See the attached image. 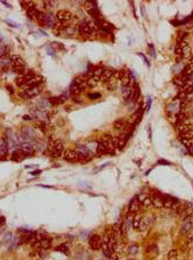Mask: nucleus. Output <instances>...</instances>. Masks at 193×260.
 Listing matches in <instances>:
<instances>
[{
  "instance_id": "f257e3e1",
  "label": "nucleus",
  "mask_w": 193,
  "mask_h": 260,
  "mask_svg": "<svg viewBox=\"0 0 193 260\" xmlns=\"http://www.w3.org/2000/svg\"><path fill=\"white\" fill-rule=\"evenodd\" d=\"M64 152V146L63 142L59 139H53L49 142V147H48V153L50 156L53 158H59Z\"/></svg>"
},
{
  "instance_id": "f03ea898",
  "label": "nucleus",
  "mask_w": 193,
  "mask_h": 260,
  "mask_svg": "<svg viewBox=\"0 0 193 260\" xmlns=\"http://www.w3.org/2000/svg\"><path fill=\"white\" fill-rule=\"evenodd\" d=\"M63 158H64L65 161H69V162H77V161H80V160H85L86 158L79 153L78 151H73V149H64L63 152Z\"/></svg>"
},
{
  "instance_id": "7ed1b4c3",
  "label": "nucleus",
  "mask_w": 193,
  "mask_h": 260,
  "mask_svg": "<svg viewBox=\"0 0 193 260\" xmlns=\"http://www.w3.org/2000/svg\"><path fill=\"white\" fill-rule=\"evenodd\" d=\"M34 77H36V75L33 72V71H28V72H24L23 75H19V76L15 78V83L19 87H23L29 81H32Z\"/></svg>"
},
{
  "instance_id": "20e7f679",
  "label": "nucleus",
  "mask_w": 193,
  "mask_h": 260,
  "mask_svg": "<svg viewBox=\"0 0 193 260\" xmlns=\"http://www.w3.org/2000/svg\"><path fill=\"white\" fill-rule=\"evenodd\" d=\"M78 32H79L80 35H83V36H85V37H92V36L96 35V31L90 26L88 22H83V23H80L79 27H78Z\"/></svg>"
},
{
  "instance_id": "39448f33",
  "label": "nucleus",
  "mask_w": 193,
  "mask_h": 260,
  "mask_svg": "<svg viewBox=\"0 0 193 260\" xmlns=\"http://www.w3.org/2000/svg\"><path fill=\"white\" fill-rule=\"evenodd\" d=\"M41 92V87H33V89H29V90H22L21 92L19 93V97L23 98V99H30V98H34L36 96H39Z\"/></svg>"
},
{
  "instance_id": "423d86ee",
  "label": "nucleus",
  "mask_w": 193,
  "mask_h": 260,
  "mask_svg": "<svg viewBox=\"0 0 193 260\" xmlns=\"http://www.w3.org/2000/svg\"><path fill=\"white\" fill-rule=\"evenodd\" d=\"M88 245H90V247L93 251H98V250L101 249V246H102V239L98 235H93L88 239Z\"/></svg>"
},
{
  "instance_id": "0eeeda50",
  "label": "nucleus",
  "mask_w": 193,
  "mask_h": 260,
  "mask_svg": "<svg viewBox=\"0 0 193 260\" xmlns=\"http://www.w3.org/2000/svg\"><path fill=\"white\" fill-rule=\"evenodd\" d=\"M56 19L58 22H63L65 23L66 21H70L72 19V13L66 10H61L56 13Z\"/></svg>"
},
{
  "instance_id": "6e6552de",
  "label": "nucleus",
  "mask_w": 193,
  "mask_h": 260,
  "mask_svg": "<svg viewBox=\"0 0 193 260\" xmlns=\"http://www.w3.org/2000/svg\"><path fill=\"white\" fill-rule=\"evenodd\" d=\"M142 114H143V108H137V110H136V111H135V112L129 117L127 124L131 125V126H135L137 123H140V120H141V118H142Z\"/></svg>"
},
{
  "instance_id": "1a4fd4ad",
  "label": "nucleus",
  "mask_w": 193,
  "mask_h": 260,
  "mask_svg": "<svg viewBox=\"0 0 193 260\" xmlns=\"http://www.w3.org/2000/svg\"><path fill=\"white\" fill-rule=\"evenodd\" d=\"M57 25V19L54 18V15L51 13H45L44 14V26H47L48 28H53L54 29Z\"/></svg>"
},
{
  "instance_id": "9d476101",
  "label": "nucleus",
  "mask_w": 193,
  "mask_h": 260,
  "mask_svg": "<svg viewBox=\"0 0 193 260\" xmlns=\"http://www.w3.org/2000/svg\"><path fill=\"white\" fill-rule=\"evenodd\" d=\"M87 79H88V78H87V75H79V76H77L75 79H73L72 83L77 84L78 87L84 91L86 87H87Z\"/></svg>"
},
{
  "instance_id": "9b49d317",
  "label": "nucleus",
  "mask_w": 193,
  "mask_h": 260,
  "mask_svg": "<svg viewBox=\"0 0 193 260\" xmlns=\"http://www.w3.org/2000/svg\"><path fill=\"white\" fill-rule=\"evenodd\" d=\"M114 75H115V70H114L113 68H106V69L104 70L101 77H100V79H101L102 82H106V83H107L109 79H112V78L114 77Z\"/></svg>"
},
{
  "instance_id": "f8f14e48",
  "label": "nucleus",
  "mask_w": 193,
  "mask_h": 260,
  "mask_svg": "<svg viewBox=\"0 0 193 260\" xmlns=\"http://www.w3.org/2000/svg\"><path fill=\"white\" fill-rule=\"evenodd\" d=\"M192 226H193V219L191 217H189V218H186V219L183 222L180 232H182L183 235H186L187 232H190V231L192 230Z\"/></svg>"
},
{
  "instance_id": "ddd939ff",
  "label": "nucleus",
  "mask_w": 193,
  "mask_h": 260,
  "mask_svg": "<svg viewBox=\"0 0 193 260\" xmlns=\"http://www.w3.org/2000/svg\"><path fill=\"white\" fill-rule=\"evenodd\" d=\"M130 135H131V132H128L126 135H122V137L119 138L118 142H117V148H118L119 151H123V148L127 145V141L130 138Z\"/></svg>"
},
{
  "instance_id": "4468645a",
  "label": "nucleus",
  "mask_w": 193,
  "mask_h": 260,
  "mask_svg": "<svg viewBox=\"0 0 193 260\" xmlns=\"http://www.w3.org/2000/svg\"><path fill=\"white\" fill-rule=\"evenodd\" d=\"M140 205H141V204H140L137 197H134V198L130 201V203H129V205H128V212L131 214V215H134L135 212H137L140 210Z\"/></svg>"
},
{
  "instance_id": "2eb2a0df",
  "label": "nucleus",
  "mask_w": 193,
  "mask_h": 260,
  "mask_svg": "<svg viewBox=\"0 0 193 260\" xmlns=\"http://www.w3.org/2000/svg\"><path fill=\"white\" fill-rule=\"evenodd\" d=\"M137 199H139L140 204L141 205H143L144 208H148V206L151 205V198L149 195H147V194H140L137 196Z\"/></svg>"
},
{
  "instance_id": "dca6fc26",
  "label": "nucleus",
  "mask_w": 193,
  "mask_h": 260,
  "mask_svg": "<svg viewBox=\"0 0 193 260\" xmlns=\"http://www.w3.org/2000/svg\"><path fill=\"white\" fill-rule=\"evenodd\" d=\"M40 14H41V12L39 11L37 8H32V10H28L27 11V15H28V18L30 19V20H39V16H40Z\"/></svg>"
},
{
  "instance_id": "f3484780",
  "label": "nucleus",
  "mask_w": 193,
  "mask_h": 260,
  "mask_svg": "<svg viewBox=\"0 0 193 260\" xmlns=\"http://www.w3.org/2000/svg\"><path fill=\"white\" fill-rule=\"evenodd\" d=\"M21 151L24 154H32L34 152V145L32 142H24L21 145Z\"/></svg>"
},
{
  "instance_id": "a211bd4d",
  "label": "nucleus",
  "mask_w": 193,
  "mask_h": 260,
  "mask_svg": "<svg viewBox=\"0 0 193 260\" xmlns=\"http://www.w3.org/2000/svg\"><path fill=\"white\" fill-rule=\"evenodd\" d=\"M192 76H193V65L189 64L184 70H183V77H184L186 81H189Z\"/></svg>"
},
{
  "instance_id": "6ab92c4d",
  "label": "nucleus",
  "mask_w": 193,
  "mask_h": 260,
  "mask_svg": "<svg viewBox=\"0 0 193 260\" xmlns=\"http://www.w3.org/2000/svg\"><path fill=\"white\" fill-rule=\"evenodd\" d=\"M126 125H127V120L118 119V120H115V121H114V124H113V127H114V130L121 131V130H123V129L126 127Z\"/></svg>"
},
{
  "instance_id": "aec40b11",
  "label": "nucleus",
  "mask_w": 193,
  "mask_h": 260,
  "mask_svg": "<svg viewBox=\"0 0 193 260\" xmlns=\"http://www.w3.org/2000/svg\"><path fill=\"white\" fill-rule=\"evenodd\" d=\"M187 82H189V81H186L183 76H178V77H174V78H173V83H174V85H177V87H184Z\"/></svg>"
},
{
  "instance_id": "412c9836",
  "label": "nucleus",
  "mask_w": 193,
  "mask_h": 260,
  "mask_svg": "<svg viewBox=\"0 0 193 260\" xmlns=\"http://www.w3.org/2000/svg\"><path fill=\"white\" fill-rule=\"evenodd\" d=\"M174 120H176L177 123L184 124V123L187 121V114H186L185 112H178V113L176 114V117H174Z\"/></svg>"
},
{
  "instance_id": "4be33fe9",
  "label": "nucleus",
  "mask_w": 193,
  "mask_h": 260,
  "mask_svg": "<svg viewBox=\"0 0 193 260\" xmlns=\"http://www.w3.org/2000/svg\"><path fill=\"white\" fill-rule=\"evenodd\" d=\"M151 198V205H154L155 208L162 209L163 208V199L162 197H150Z\"/></svg>"
},
{
  "instance_id": "5701e85b",
  "label": "nucleus",
  "mask_w": 193,
  "mask_h": 260,
  "mask_svg": "<svg viewBox=\"0 0 193 260\" xmlns=\"http://www.w3.org/2000/svg\"><path fill=\"white\" fill-rule=\"evenodd\" d=\"M70 92H71V95H72V96H79V95L83 92V90L78 87L77 84L72 83V84L70 85Z\"/></svg>"
},
{
  "instance_id": "b1692460",
  "label": "nucleus",
  "mask_w": 193,
  "mask_h": 260,
  "mask_svg": "<svg viewBox=\"0 0 193 260\" xmlns=\"http://www.w3.org/2000/svg\"><path fill=\"white\" fill-rule=\"evenodd\" d=\"M118 81L113 77L112 79H109L107 83H106V87H107V90H109V91H114L115 89H117V85H118V83H117Z\"/></svg>"
},
{
  "instance_id": "393cba45",
  "label": "nucleus",
  "mask_w": 193,
  "mask_h": 260,
  "mask_svg": "<svg viewBox=\"0 0 193 260\" xmlns=\"http://www.w3.org/2000/svg\"><path fill=\"white\" fill-rule=\"evenodd\" d=\"M176 130H177V132H178L179 134H183V133H185V132L191 130V126H190L189 124H180V125H178V126L176 127Z\"/></svg>"
},
{
  "instance_id": "a878e982",
  "label": "nucleus",
  "mask_w": 193,
  "mask_h": 260,
  "mask_svg": "<svg viewBox=\"0 0 193 260\" xmlns=\"http://www.w3.org/2000/svg\"><path fill=\"white\" fill-rule=\"evenodd\" d=\"M99 81H100V77H90L88 79H87V87H96V84L99 83Z\"/></svg>"
},
{
  "instance_id": "bb28decb",
  "label": "nucleus",
  "mask_w": 193,
  "mask_h": 260,
  "mask_svg": "<svg viewBox=\"0 0 193 260\" xmlns=\"http://www.w3.org/2000/svg\"><path fill=\"white\" fill-rule=\"evenodd\" d=\"M141 219H142V215H141V214H136V215L134 216V218H133V229H135V230L139 229Z\"/></svg>"
},
{
  "instance_id": "cd10ccee",
  "label": "nucleus",
  "mask_w": 193,
  "mask_h": 260,
  "mask_svg": "<svg viewBox=\"0 0 193 260\" xmlns=\"http://www.w3.org/2000/svg\"><path fill=\"white\" fill-rule=\"evenodd\" d=\"M123 250H125V243H117V245H115V247L113 250V253H117V254H120V253H122L123 252Z\"/></svg>"
},
{
  "instance_id": "c85d7f7f",
  "label": "nucleus",
  "mask_w": 193,
  "mask_h": 260,
  "mask_svg": "<svg viewBox=\"0 0 193 260\" xmlns=\"http://www.w3.org/2000/svg\"><path fill=\"white\" fill-rule=\"evenodd\" d=\"M128 74L122 69V70H118V71H115V75H114V78L117 79V81H121L122 78H125V77L127 76Z\"/></svg>"
},
{
  "instance_id": "c756f323",
  "label": "nucleus",
  "mask_w": 193,
  "mask_h": 260,
  "mask_svg": "<svg viewBox=\"0 0 193 260\" xmlns=\"http://www.w3.org/2000/svg\"><path fill=\"white\" fill-rule=\"evenodd\" d=\"M184 139H193V130H190L183 134H179V140H184Z\"/></svg>"
},
{
  "instance_id": "7c9ffc66",
  "label": "nucleus",
  "mask_w": 193,
  "mask_h": 260,
  "mask_svg": "<svg viewBox=\"0 0 193 260\" xmlns=\"http://www.w3.org/2000/svg\"><path fill=\"white\" fill-rule=\"evenodd\" d=\"M178 259V251L177 250H171L168 253V260H177Z\"/></svg>"
},
{
  "instance_id": "2f4dec72",
  "label": "nucleus",
  "mask_w": 193,
  "mask_h": 260,
  "mask_svg": "<svg viewBox=\"0 0 193 260\" xmlns=\"http://www.w3.org/2000/svg\"><path fill=\"white\" fill-rule=\"evenodd\" d=\"M20 5H21V6L23 7V8H24V10H26V11L34 8V2H33V1H21V2H20Z\"/></svg>"
},
{
  "instance_id": "473e14b6",
  "label": "nucleus",
  "mask_w": 193,
  "mask_h": 260,
  "mask_svg": "<svg viewBox=\"0 0 193 260\" xmlns=\"http://www.w3.org/2000/svg\"><path fill=\"white\" fill-rule=\"evenodd\" d=\"M22 156H23V154H22V151H19V149L14 151V152H13V154H12V159H13V160H16V161H19V160L23 159Z\"/></svg>"
},
{
  "instance_id": "72a5a7b5",
  "label": "nucleus",
  "mask_w": 193,
  "mask_h": 260,
  "mask_svg": "<svg viewBox=\"0 0 193 260\" xmlns=\"http://www.w3.org/2000/svg\"><path fill=\"white\" fill-rule=\"evenodd\" d=\"M56 251H58V252H63L65 254H69L70 253V251H69V247H68V244H62V245H59V246H57L56 247Z\"/></svg>"
},
{
  "instance_id": "f704fd0d",
  "label": "nucleus",
  "mask_w": 193,
  "mask_h": 260,
  "mask_svg": "<svg viewBox=\"0 0 193 260\" xmlns=\"http://www.w3.org/2000/svg\"><path fill=\"white\" fill-rule=\"evenodd\" d=\"M63 100H64V98L62 97H51L49 99V103L53 105H57V104H62Z\"/></svg>"
},
{
  "instance_id": "c9c22d12",
  "label": "nucleus",
  "mask_w": 193,
  "mask_h": 260,
  "mask_svg": "<svg viewBox=\"0 0 193 260\" xmlns=\"http://www.w3.org/2000/svg\"><path fill=\"white\" fill-rule=\"evenodd\" d=\"M182 56L183 57H190L191 56V47L189 44L182 49Z\"/></svg>"
},
{
  "instance_id": "e433bc0d",
  "label": "nucleus",
  "mask_w": 193,
  "mask_h": 260,
  "mask_svg": "<svg viewBox=\"0 0 193 260\" xmlns=\"http://www.w3.org/2000/svg\"><path fill=\"white\" fill-rule=\"evenodd\" d=\"M24 70H26L24 66H13V65H12V71H14V72H16V74H19V75H23V74H24Z\"/></svg>"
},
{
  "instance_id": "4c0bfd02",
  "label": "nucleus",
  "mask_w": 193,
  "mask_h": 260,
  "mask_svg": "<svg viewBox=\"0 0 193 260\" xmlns=\"http://www.w3.org/2000/svg\"><path fill=\"white\" fill-rule=\"evenodd\" d=\"M157 251H158V250H157V247L154 245V246H150L149 249L147 250V254H150L151 258H154V257L157 254Z\"/></svg>"
},
{
  "instance_id": "58836bf2",
  "label": "nucleus",
  "mask_w": 193,
  "mask_h": 260,
  "mask_svg": "<svg viewBox=\"0 0 193 260\" xmlns=\"http://www.w3.org/2000/svg\"><path fill=\"white\" fill-rule=\"evenodd\" d=\"M137 252H139V245L137 244H134V245L128 247V253H130V254H135Z\"/></svg>"
},
{
  "instance_id": "ea45409f",
  "label": "nucleus",
  "mask_w": 193,
  "mask_h": 260,
  "mask_svg": "<svg viewBox=\"0 0 193 260\" xmlns=\"http://www.w3.org/2000/svg\"><path fill=\"white\" fill-rule=\"evenodd\" d=\"M48 238V235L44 232V231H39V232H36V239L37 240H42V239H45Z\"/></svg>"
},
{
  "instance_id": "a19ab883",
  "label": "nucleus",
  "mask_w": 193,
  "mask_h": 260,
  "mask_svg": "<svg viewBox=\"0 0 193 260\" xmlns=\"http://www.w3.org/2000/svg\"><path fill=\"white\" fill-rule=\"evenodd\" d=\"M180 142H182L186 148H189V147L193 146V139H184V140H180Z\"/></svg>"
},
{
  "instance_id": "79ce46f5",
  "label": "nucleus",
  "mask_w": 193,
  "mask_h": 260,
  "mask_svg": "<svg viewBox=\"0 0 193 260\" xmlns=\"http://www.w3.org/2000/svg\"><path fill=\"white\" fill-rule=\"evenodd\" d=\"M12 239H13V236H12V233L11 232H7L5 236H4V243L5 244H7V243H10V241H12Z\"/></svg>"
},
{
  "instance_id": "37998d69",
  "label": "nucleus",
  "mask_w": 193,
  "mask_h": 260,
  "mask_svg": "<svg viewBox=\"0 0 193 260\" xmlns=\"http://www.w3.org/2000/svg\"><path fill=\"white\" fill-rule=\"evenodd\" d=\"M186 235H187V244L193 243V229L190 231V232H187Z\"/></svg>"
},
{
  "instance_id": "c03bdc74",
  "label": "nucleus",
  "mask_w": 193,
  "mask_h": 260,
  "mask_svg": "<svg viewBox=\"0 0 193 260\" xmlns=\"http://www.w3.org/2000/svg\"><path fill=\"white\" fill-rule=\"evenodd\" d=\"M87 97L90 98V99H96V98H100L101 97V93H96V92H94V93H88L87 95Z\"/></svg>"
},
{
  "instance_id": "a18cd8bd",
  "label": "nucleus",
  "mask_w": 193,
  "mask_h": 260,
  "mask_svg": "<svg viewBox=\"0 0 193 260\" xmlns=\"http://www.w3.org/2000/svg\"><path fill=\"white\" fill-rule=\"evenodd\" d=\"M72 99L75 100V103H77V104H80V103H82V99H80V98H78L77 96H73V97H72Z\"/></svg>"
},
{
  "instance_id": "49530a36",
  "label": "nucleus",
  "mask_w": 193,
  "mask_h": 260,
  "mask_svg": "<svg viewBox=\"0 0 193 260\" xmlns=\"http://www.w3.org/2000/svg\"><path fill=\"white\" fill-rule=\"evenodd\" d=\"M6 22H7V23H10V25H12V26L19 27V23H16V22H12V21H10V20H6Z\"/></svg>"
},
{
  "instance_id": "de8ad7c7",
  "label": "nucleus",
  "mask_w": 193,
  "mask_h": 260,
  "mask_svg": "<svg viewBox=\"0 0 193 260\" xmlns=\"http://www.w3.org/2000/svg\"><path fill=\"white\" fill-rule=\"evenodd\" d=\"M180 251H183V252H186V251H187V245H186V244H183Z\"/></svg>"
},
{
  "instance_id": "09e8293b",
  "label": "nucleus",
  "mask_w": 193,
  "mask_h": 260,
  "mask_svg": "<svg viewBox=\"0 0 193 260\" xmlns=\"http://www.w3.org/2000/svg\"><path fill=\"white\" fill-rule=\"evenodd\" d=\"M187 151H189V153H190L191 155H193V146H191V147H189V148H187Z\"/></svg>"
},
{
  "instance_id": "8fccbe9b",
  "label": "nucleus",
  "mask_w": 193,
  "mask_h": 260,
  "mask_svg": "<svg viewBox=\"0 0 193 260\" xmlns=\"http://www.w3.org/2000/svg\"><path fill=\"white\" fill-rule=\"evenodd\" d=\"M189 64H190V65H193V55H191V57H190V61H189Z\"/></svg>"
},
{
  "instance_id": "3c124183",
  "label": "nucleus",
  "mask_w": 193,
  "mask_h": 260,
  "mask_svg": "<svg viewBox=\"0 0 193 260\" xmlns=\"http://www.w3.org/2000/svg\"><path fill=\"white\" fill-rule=\"evenodd\" d=\"M158 163H163V164H170L169 162H166V161H164V160H160Z\"/></svg>"
},
{
  "instance_id": "603ef678",
  "label": "nucleus",
  "mask_w": 193,
  "mask_h": 260,
  "mask_svg": "<svg viewBox=\"0 0 193 260\" xmlns=\"http://www.w3.org/2000/svg\"><path fill=\"white\" fill-rule=\"evenodd\" d=\"M7 89H8L10 91H11V93H13V92H14V90H13V89H12L11 87H7Z\"/></svg>"
},
{
  "instance_id": "864d4df0",
  "label": "nucleus",
  "mask_w": 193,
  "mask_h": 260,
  "mask_svg": "<svg viewBox=\"0 0 193 260\" xmlns=\"http://www.w3.org/2000/svg\"><path fill=\"white\" fill-rule=\"evenodd\" d=\"M109 260H119V259H118V257L115 256V257H112V258H111Z\"/></svg>"
},
{
  "instance_id": "5fc2aeb1",
  "label": "nucleus",
  "mask_w": 193,
  "mask_h": 260,
  "mask_svg": "<svg viewBox=\"0 0 193 260\" xmlns=\"http://www.w3.org/2000/svg\"><path fill=\"white\" fill-rule=\"evenodd\" d=\"M41 173V172H40V170H36V172H34V173H32L33 175H36V174H40Z\"/></svg>"
},
{
  "instance_id": "6e6d98bb",
  "label": "nucleus",
  "mask_w": 193,
  "mask_h": 260,
  "mask_svg": "<svg viewBox=\"0 0 193 260\" xmlns=\"http://www.w3.org/2000/svg\"><path fill=\"white\" fill-rule=\"evenodd\" d=\"M128 260H134V259H128Z\"/></svg>"
}]
</instances>
